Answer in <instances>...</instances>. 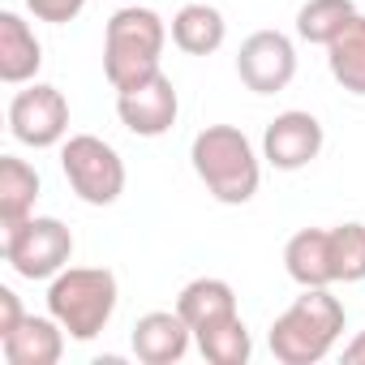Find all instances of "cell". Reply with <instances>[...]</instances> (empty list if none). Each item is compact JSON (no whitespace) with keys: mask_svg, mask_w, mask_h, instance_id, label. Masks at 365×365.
<instances>
[{"mask_svg":"<svg viewBox=\"0 0 365 365\" xmlns=\"http://www.w3.org/2000/svg\"><path fill=\"white\" fill-rule=\"evenodd\" d=\"M35 202H39V172L18 155H0V228L31 220Z\"/></svg>","mask_w":365,"mask_h":365,"instance_id":"e0dca14e","label":"cell"},{"mask_svg":"<svg viewBox=\"0 0 365 365\" xmlns=\"http://www.w3.org/2000/svg\"><path fill=\"white\" fill-rule=\"evenodd\" d=\"M322 155V120L314 112H279L262 133V159L279 172H301Z\"/></svg>","mask_w":365,"mask_h":365,"instance_id":"30bf717a","label":"cell"},{"mask_svg":"<svg viewBox=\"0 0 365 365\" xmlns=\"http://www.w3.org/2000/svg\"><path fill=\"white\" fill-rule=\"evenodd\" d=\"M65 327L48 314V318H39V314H26L5 339H0V352H5V361L9 365H56L61 361V352H65Z\"/></svg>","mask_w":365,"mask_h":365,"instance_id":"7c38bea8","label":"cell"},{"mask_svg":"<svg viewBox=\"0 0 365 365\" xmlns=\"http://www.w3.org/2000/svg\"><path fill=\"white\" fill-rule=\"evenodd\" d=\"M22 5L39 18V22H52V26H65L73 22L82 9H86V0H22Z\"/></svg>","mask_w":365,"mask_h":365,"instance_id":"7402d4cb","label":"cell"},{"mask_svg":"<svg viewBox=\"0 0 365 365\" xmlns=\"http://www.w3.org/2000/svg\"><path fill=\"white\" fill-rule=\"evenodd\" d=\"M352 18H356V5H352V0H305V5L297 9V35H301L305 43L327 48Z\"/></svg>","mask_w":365,"mask_h":365,"instance_id":"ffe728a7","label":"cell"},{"mask_svg":"<svg viewBox=\"0 0 365 365\" xmlns=\"http://www.w3.org/2000/svg\"><path fill=\"white\" fill-rule=\"evenodd\" d=\"M344 361H348V365H365V331H356V335L344 344Z\"/></svg>","mask_w":365,"mask_h":365,"instance_id":"cb8c5ba5","label":"cell"},{"mask_svg":"<svg viewBox=\"0 0 365 365\" xmlns=\"http://www.w3.org/2000/svg\"><path fill=\"white\" fill-rule=\"evenodd\" d=\"M327 69L331 78L348 91L365 99V14H356L331 43H327Z\"/></svg>","mask_w":365,"mask_h":365,"instance_id":"ac0fdd59","label":"cell"},{"mask_svg":"<svg viewBox=\"0 0 365 365\" xmlns=\"http://www.w3.org/2000/svg\"><path fill=\"white\" fill-rule=\"evenodd\" d=\"M344 335V301L331 288H305L271 322V356L279 365H318Z\"/></svg>","mask_w":365,"mask_h":365,"instance_id":"7a4b0ae2","label":"cell"},{"mask_svg":"<svg viewBox=\"0 0 365 365\" xmlns=\"http://www.w3.org/2000/svg\"><path fill=\"white\" fill-rule=\"evenodd\" d=\"M43 69V48L35 39V31L18 18V14H0V82L9 86H26L35 82V73Z\"/></svg>","mask_w":365,"mask_h":365,"instance_id":"5bb4252c","label":"cell"},{"mask_svg":"<svg viewBox=\"0 0 365 365\" xmlns=\"http://www.w3.org/2000/svg\"><path fill=\"white\" fill-rule=\"evenodd\" d=\"M228 39V22L215 5H202V0H194V5H180L176 18H172V43L185 52V56H211L220 52Z\"/></svg>","mask_w":365,"mask_h":365,"instance_id":"9a60e30c","label":"cell"},{"mask_svg":"<svg viewBox=\"0 0 365 365\" xmlns=\"http://www.w3.org/2000/svg\"><path fill=\"white\" fill-rule=\"evenodd\" d=\"M22 318H26V309H22V301H18V292H14V288H0V339H5Z\"/></svg>","mask_w":365,"mask_h":365,"instance_id":"603a6c76","label":"cell"},{"mask_svg":"<svg viewBox=\"0 0 365 365\" xmlns=\"http://www.w3.org/2000/svg\"><path fill=\"white\" fill-rule=\"evenodd\" d=\"M237 78L254 95H279L297 78V48L284 31H254L237 52Z\"/></svg>","mask_w":365,"mask_h":365,"instance_id":"ba28073f","label":"cell"},{"mask_svg":"<svg viewBox=\"0 0 365 365\" xmlns=\"http://www.w3.org/2000/svg\"><path fill=\"white\" fill-rule=\"evenodd\" d=\"M5 232V262L22 279H52L73 258V232L52 215H31Z\"/></svg>","mask_w":365,"mask_h":365,"instance_id":"8992f818","label":"cell"},{"mask_svg":"<svg viewBox=\"0 0 365 365\" xmlns=\"http://www.w3.org/2000/svg\"><path fill=\"white\" fill-rule=\"evenodd\" d=\"M9 133L31 150L61 146L69 138V99L61 95V86L26 82L9 103Z\"/></svg>","mask_w":365,"mask_h":365,"instance_id":"52a82bcc","label":"cell"},{"mask_svg":"<svg viewBox=\"0 0 365 365\" xmlns=\"http://www.w3.org/2000/svg\"><path fill=\"white\" fill-rule=\"evenodd\" d=\"M168 43V26L155 9L125 5L103 26V78L112 91H129L159 73V56Z\"/></svg>","mask_w":365,"mask_h":365,"instance_id":"3957f363","label":"cell"},{"mask_svg":"<svg viewBox=\"0 0 365 365\" xmlns=\"http://www.w3.org/2000/svg\"><path fill=\"white\" fill-rule=\"evenodd\" d=\"M331 258H335V284H361L365 279V224H335Z\"/></svg>","mask_w":365,"mask_h":365,"instance_id":"44dd1931","label":"cell"},{"mask_svg":"<svg viewBox=\"0 0 365 365\" xmlns=\"http://www.w3.org/2000/svg\"><path fill=\"white\" fill-rule=\"evenodd\" d=\"M116 116L133 138H163L180 116V99H176L172 78L159 69L155 78H146L129 91H116Z\"/></svg>","mask_w":365,"mask_h":365,"instance_id":"9c48e42d","label":"cell"},{"mask_svg":"<svg viewBox=\"0 0 365 365\" xmlns=\"http://www.w3.org/2000/svg\"><path fill=\"white\" fill-rule=\"evenodd\" d=\"M194 344L211 365H245L254 356V339H250V327L241 322V314L194 331Z\"/></svg>","mask_w":365,"mask_h":365,"instance_id":"d6986e66","label":"cell"},{"mask_svg":"<svg viewBox=\"0 0 365 365\" xmlns=\"http://www.w3.org/2000/svg\"><path fill=\"white\" fill-rule=\"evenodd\" d=\"M190 159H194V172L207 185V194L224 207H245L262 185L258 150L237 125H207L194 138Z\"/></svg>","mask_w":365,"mask_h":365,"instance_id":"6da1fadb","label":"cell"},{"mask_svg":"<svg viewBox=\"0 0 365 365\" xmlns=\"http://www.w3.org/2000/svg\"><path fill=\"white\" fill-rule=\"evenodd\" d=\"M129 344H133V356L142 365H176L194 344V327L176 309H150L133 322Z\"/></svg>","mask_w":365,"mask_h":365,"instance_id":"8fae6325","label":"cell"},{"mask_svg":"<svg viewBox=\"0 0 365 365\" xmlns=\"http://www.w3.org/2000/svg\"><path fill=\"white\" fill-rule=\"evenodd\" d=\"M284 267L301 288H331L335 258H331V228H301L284 245Z\"/></svg>","mask_w":365,"mask_h":365,"instance_id":"4fadbf2b","label":"cell"},{"mask_svg":"<svg viewBox=\"0 0 365 365\" xmlns=\"http://www.w3.org/2000/svg\"><path fill=\"white\" fill-rule=\"evenodd\" d=\"M61 172L86 207H112L125 194V159L95 133H73L61 142Z\"/></svg>","mask_w":365,"mask_h":365,"instance_id":"5b68a950","label":"cell"},{"mask_svg":"<svg viewBox=\"0 0 365 365\" xmlns=\"http://www.w3.org/2000/svg\"><path fill=\"white\" fill-rule=\"evenodd\" d=\"M176 314L185 318L194 331L211 327V322H224L237 314V292L228 279H215V275H202V279H190L176 297Z\"/></svg>","mask_w":365,"mask_h":365,"instance_id":"2e32d148","label":"cell"},{"mask_svg":"<svg viewBox=\"0 0 365 365\" xmlns=\"http://www.w3.org/2000/svg\"><path fill=\"white\" fill-rule=\"evenodd\" d=\"M116 275L108 267H65L48 279V314L69 331V339H95L116 314Z\"/></svg>","mask_w":365,"mask_h":365,"instance_id":"277c9868","label":"cell"}]
</instances>
